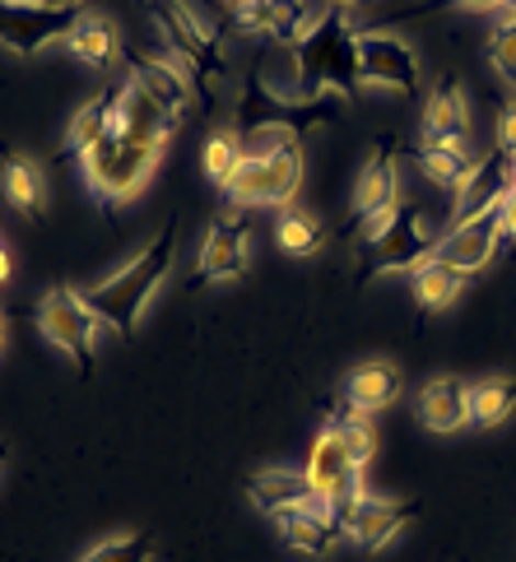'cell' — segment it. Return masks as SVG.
<instances>
[{
  "label": "cell",
  "instance_id": "cell-1",
  "mask_svg": "<svg viewBox=\"0 0 516 562\" xmlns=\"http://www.w3.org/2000/svg\"><path fill=\"white\" fill-rule=\"evenodd\" d=\"M289 52V85L284 98L289 103H322L326 93H335L340 103H349L359 93L363 75H359V33L349 24L345 5H330L326 14H316L312 33Z\"/></svg>",
  "mask_w": 516,
  "mask_h": 562
},
{
  "label": "cell",
  "instance_id": "cell-2",
  "mask_svg": "<svg viewBox=\"0 0 516 562\" xmlns=\"http://www.w3.org/2000/svg\"><path fill=\"white\" fill-rule=\"evenodd\" d=\"M172 256H177V224H164L141 256L126 260V266L116 270V274L98 279L93 289H85V303H89L93 316L103 321V326H112L116 335H135L145 307L154 303V293L168 284Z\"/></svg>",
  "mask_w": 516,
  "mask_h": 562
},
{
  "label": "cell",
  "instance_id": "cell-3",
  "mask_svg": "<svg viewBox=\"0 0 516 562\" xmlns=\"http://www.w3.org/2000/svg\"><path fill=\"white\" fill-rule=\"evenodd\" d=\"M79 168H85L89 191L103 200L108 210H116V205H126V200H135L145 191L149 172L158 168V154L145 149V145H135V139H126L122 131H116V135L103 139V145L79 154Z\"/></svg>",
  "mask_w": 516,
  "mask_h": 562
},
{
  "label": "cell",
  "instance_id": "cell-4",
  "mask_svg": "<svg viewBox=\"0 0 516 562\" xmlns=\"http://www.w3.org/2000/svg\"><path fill=\"white\" fill-rule=\"evenodd\" d=\"M145 5H149V19L158 24V33H164L168 52L191 70V79H201V85L224 79L228 61H224L220 37L195 19V10L187 5V0H145Z\"/></svg>",
  "mask_w": 516,
  "mask_h": 562
},
{
  "label": "cell",
  "instance_id": "cell-5",
  "mask_svg": "<svg viewBox=\"0 0 516 562\" xmlns=\"http://www.w3.org/2000/svg\"><path fill=\"white\" fill-rule=\"evenodd\" d=\"M37 330H43L66 358H75L79 372H93V353H98V335H103V321L93 316V307L85 303L79 289H52L37 303Z\"/></svg>",
  "mask_w": 516,
  "mask_h": 562
},
{
  "label": "cell",
  "instance_id": "cell-6",
  "mask_svg": "<svg viewBox=\"0 0 516 562\" xmlns=\"http://www.w3.org/2000/svg\"><path fill=\"white\" fill-rule=\"evenodd\" d=\"M224 191L237 210H256V205L289 210L293 195L303 191V149H284L270 158H243Z\"/></svg>",
  "mask_w": 516,
  "mask_h": 562
},
{
  "label": "cell",
  "instance_id": "cell-7",
  "mask_svg": "<svg viewBox=\"0 0 516 562\" xmlns=\"http://www.w3.org/2000/svg\"><path fill=\"white\" fill-rule=\"evenodd\" d=\"M438 224L419 210V205H401L395 210V218L372 237V243H363V266L368 274H391V270H419L424 260L438 251Z\"/></svg>",
  "mask_w": 516,
  "mask_h": 562
},
{
  "label": "cell",
  "instance_id": "cell-8",
  "mask_svg": "<svg viewBox=\"0 0 516 562\" xmlns=\"http://www.w3.org/2000/svg\"><path fill=\"white\" fill-rule=\"evenodd\" d=\"M85 14V5H10L0 0V47H10L14 56H37L52 43H66Z\"/></svg>",
  "mask_w": 516,
  "mask_h": 562
},
{
  "label": "cell",
  "instance_id": "cell-9",
  "mask_svg": "<svg viewBox=\"0 0 516 562\" xmlns=\"http://www.w3.org/2000/svg\"><path fill=\"white\" fill-rule=\"evenodd\" d=\"M414 516H419L414 502H395V497H377V493H354L345 507H340L345 539H354V544L368 549V553L386 549Z\"/></svg>",
  "mask_w": 516,
  "mask_h": 562
},
{
  "label": "cell",
  "instance_id": "cell-10",
  "mask_svg": "<svg viewBox=\"0 0 516 562\" xmlns=\"http://www.w3.org/2000/svg\"><path fill=\"white\" fill-rule=\"evenodd\" d=\"M359 75L377 89L419 93V52L395 33H359Z\"/></svg>",
  "mask_w": 516,
  "mask_h": 562
},
{
  "label": "cell",
  "instance_id": "cell-11",
  "mask_svg": "<svg viewBox=\"0 0 516 562\" xmlns=\"http://www.w3.org/2000/svg\"><path fill=\"white\" fill-rule=\"evenodd\" d=\"M247 260H251V233L237 214H224V218H214L210 233H205L191 284L201 289V284H224V279H243Z\"/></svg>",
  "mask_w": 516,
  "mask_h": 562
},
{
  "label": "cell",
  "instance_id": "cell-12",
  "mask_svg": "<svg viewBox=\"0 0 516 562\" xmlns=\"http://www.w3.org/2000/svg\"><path fill=\"white\" fill-rule=\"evenodd\" d=\"M307 484H312V493L322 502H330V507H345L354 493H363V465H354V456L345 451V441L335 437L330 428L312 441Z\"/></svg>",
  "mask_w": 516,
  "mask_h": 562
},
{
  "label": "cell",
  "instance_id": "cell-13",
  "mask_svg": "<svg viewBox=\"0 0 516 562\" xmlns=\"http://www.w3.org/2000/svg\"><path fill=\"white\" fill-rule=\"evenodd\" d=\"M401 210V172H395V154L391 139H377L372 158L359 172V187H354V205H349V224L363 228L368 218Z\"/></svg>",
  "mask_w": 516,
  "mask_h": 562
},
{
  "label": "cell",
  "instance_id": "cell-14",
  "mask_svg": "<svg viewBox=\"0 0 516 562\" xmlns=\"http://www.w3.org/2000/svg\"><path fill=\"white\" fill-rule=\"evenodd\" d=\"M512 164L516 158L503 154V149H493L484 154L480 164H474V172L465 177V187L456 191V210H451V228L456 224H470V218H480V214H493L507 200L512 191Z\"/></svg>",
  "mask_w": 516,
  "mask_h": 562
},
{
  "label": "cell",
  "instance_id": "cell-15",
  "mask_svg": "<svg viewBox=\"0 0 516 562\" xmlns=\"http://www.w3.org/2000/svg\"><path fill=\"white\" fill-rule=\"evenodd\" d=\"M131 79L172 116V122H182V116H187V108H191V70L177 61L172 52L168 56L131 52Z\"/></svg>",
  "mask_w": 516,
  "mask_h": 562
},
{
  "label": "cell",
  "instance_id": "cell-16",
  "mask_svg": "<svg viewBox=\"0 0 516 562\" xmlns=\"http://www.w3.org/2000/svg\"><path fill=\"white\" fill-rule=\"evenodd\" d=\"M498 247H503V224H498V210H493V214L470 218V224H456L442 237V243H438V251H433V256L474 279L493 256H498Z\"/></svg>",
  "mask_w": 516,
  "mask_h": 562
},
{
  "label": "cell",
  "instance_id": "cell-17",
  "mask_svg": "<svg viewBox=\"0 0 516 562\" xmlns=\"http://www.w3.org/2000/svg\"><path fill=\"white\" fill-rule=\"evenodd\" d=\"M280 535H284L289 549L322 558L345 539V520H340V507H330V502H322V497H307L303 507L280 516Z\"/></svg>",
  "mask_w": 516,
  "mask_h": 562
},
{
  "label": "cell",
  "instance_id": "cell-18",
  "mask_svg": "<svg viewBox=\"0 0 516 562\" xmlns=\"http://www.w3.org/2000/svg\"><path fill=\"white\" fill-rule=\"evenodd\" d=\"M116 131H122L126 139H135V145L164 154L172 131H177V122L154 103L141 85H135V79H126V85H122V103H116Z\"/></svg>",
  "mask_w": 516,
  "mask_h": 562
},
{
  "label": "cell",
  "instance_id": "cell-19",
  "mask_svg": "<svg viewBox=\"0 0 516 562\" xmlns=\"http://www.w3.org/2000/svg\"><path fill=\"white\" fill-rule=\"evenodd\" d=\"M414 414H419V424L428 432H461L470 424V386L456 376H433L419 391Z\"/></svg>",
  "mask_w": 516,
  "mask_h": 562
},
{
  "label": "cell",
  "instance_id": "cell-20",
  "mask_svg": "<svg viewBox=\"0 0 516 562\" xmlns=\"http://www.w3.org/2000/svg\"><path fill=\"white\" fill-rule=\"evenodd\" d=\"M424 139L433 145H465L470 139V112H465V93L456 79H442L424 103Z\"/></svg>",
  "mask_w": 516,
  "mask_h": 562
},
{
  "label": "cell",
  "instance_id": "cell-21",
  "mask_svg": "<svg viewBox=\"0 0 516 562\" xmlns=\"http://www.w3.org/2000/svg\"><path fill=\"white\" fill-rule=\"evenodd\" d=\"M247 493H251L256 507H261L266 516H274V520L289 516L293 507H303L307 497H316V493H312V484H307V470H284V465L251 474Z\"/></svg>",
  "mask_w": 516,
  "mask_h": 562
},
{
  "label": "cell",
  "instance_id": "cell-22",
  "mask_svg": "<svg viewBox=\"0 0 516 562\" xmlns=\"http://www.w3.org/2000/svg\"><path fill=\"white\" fill-rule=\"evenodd\" d=\"M122 85H126V79H122ZM122 85H112V89H103L98 98H89V103L70 116L66 149H70L75 158L89 154L93 145H103L108 135H116V103H122Z\"/></svg>",
  "mask_w": 516,
  "mask_h": 562
},
{
  "label": "cell",
  "instance_id": "cell-23",
  "mask_svg": "<svg viewBox=\"0 0 516 562\" xmlns=\"http://www.w3.org/2000/svg\"><path fill=\"white\" fill-rule=\"evenodd\" d=\"M401 395V368L386 363V358H372V363H359L345 376V405L372 414V409H386L391 400Z\"/></svg>",
  "mask_w": 516,
  "mask_h": 562
},
{
  "label": "cell",
  "instance_id": "cell-24",
  "mask_svg": "<svg viewBox=\"0 0 516 562\" xmlns=\"http://www.w3.org/2000/svg\"><path fill=\"white\" fill-rule=\"evenodd\" d=\"M0 187H5L10 205L19 214L37 218V224L47 218V182H43V168H37L33 158H24V154H5V158H0Z\"/></svg>",
  "mask_w": 516,
  "mask_h": 562
},
{
  "label": "cell",
  "instance_id": "cell-25",
  "mask_svg": "<svg viewBox=\"0 0 516 562\" xmlns=\"http://www.w3.org/2000/svg\"><path fill=\"white\" fill-rule=\"evenodd\" d=\"M414 274V297H419V307L424 312H447L456 297H461V289L470 284V274H461L456 266H447V260L438 256H428L419 270H410Z\"/></svg>",
  "mask_w": 516,
  "mask_h": 562
},
{
  "label": "cell",
  "instance_id": "cell-26",
  "mask_svg": "<svg viewBox=\"0 0 516 562\" xmlns=\"http://www.w3.org/2000/svg\"><path fill=\"white\" fill-rule=\"evenodd\" d=\"M66 47H70L85 66H93V70H108V66L116 61V52H122V43H116V29H112V19L93 14V10L75 24V33L66 37Z\"/></svg>",
  "mask_w": 516,
  "mask_h": 562
},
{
  "label": "cell",
  "instance_id": "cell-27",
  "mask_svg": "<svg viewBox=\"0 0 516 562\" xmlns=\"http://www.w3.org/2000/svg\"><path fill=\"white\" fill-rule=\"evenodd\" d=\"M474 164H480V158L470 154V145H433V139L419 145V168H424L428 182H438V187L461 191L465 177L474 172Z\"/></svg>",
  "mask_w": 516,
  "mask_h": 562
},
{
  "label": "cell",
  "instance_id": "cell-28",
  "mask_svg": "<svg viewBox=\"0 0 516 562\" xmlns=\"http://www.w3.org/2000/svg\"><path fill=\"white\" fill-rule=\"evenodd\" d=\"M516 414V381L512 376H484L470 386V424L493 428Z\"/></svg>",
  "mask_w": 516,
  "mask_h": 562
},
{
  "label": "cell",
  "instance_id": "cell-29",
  "mask_svg": "<svg viewBox=\"0 0 516 562\" xmlns=\"http://www.w3.org/2000/svg\"><path fill=\"white\" fill-rule=\"evenodd\" d=\"M274 243H280L289 256H316L326 243V228L303 210H284L280 224H274Z\"/></svg>",
  "mask_w": 516,
  "mask_h": 562
},
{
  "label": "cell",
  "instance_id": "cell-30",
  "mask_svg": "<svg viewBox=\"0 0 516 562\" xmlns=\"http://www.w3.org/2000/svg\"><path fill=\"white\" fill-rule=\"evenodd\" d=\"M316 24V10L307 5V0H274V14H270V33L280 47H298L303 37L312 33Z\"/></svg>",
  "mask_w": 516,
  "mask_h": 562
},
{
  "label": "cell",
  "instance_id": "cell-31",
  "mask_svg": "<svg viewBox=\"0 0 516 562\" xmlns=\"http://www.w3.org/2000/svg\"><path fill=\"white\" fill-rule=\"evenodd\" d=\"M243 139H237L233 131H214L210 139H205V149H201V164H205V177L210 182H220V187H228V177L237 172V164H243Z\"/></svg>",
  "mask_w": 516,
  "mask_h": 562
},
{
  "label": "cell",
  "instance_id": "cell-32",
  "mask_svg": "<svg viewBox=\"0 0 516 562\" xmlns=\"http://www.w3.org/2000/svg\"><path fill=\"white\" fill-rule=\"evenodd\" d=\"M326 428L345 441V451L354 456V465H368V460L377 456V432H372V424H368L359 409H349V405H345V414H340V418H330Z\"/></svg>",
  "mask_w": 516,
  "mask_h": 562
},
{
  "label": "cell",
  "instance_id": "cell-33",
  "mask_svg": "<svg viewBox=\"0 0 516 562\" xmlns=\"http://www.w3.org/2000/svg\"><path fill=\"white\" fill-rule=\"evenodd\" d=\"M79 562H154V539L149 535H112L93 544Z\"/></svg>",
  "mask_w": 516,
  "mask_h": 562
},
{
  "label": "cell",
  "instance_id": "cell-34",
  "mask_svg": "<svg viewBox=\"0 0 516 562\" xmlns=\"http://www.w3.org/2000/svg\"><path fill=\"white\" fill-rule=\"evenodd\" d=\"M489 61L498 70L507 85H516V24L507 29H493V43H489Z\"/></svg>",
  "mask_w": 516,
  "mask_h": 562
},
{
  "label": "cell",
  "instance_id": "cell-35",
  "mask_svg": "<svg viewBox=\"0 0 516 562\" xmlns=\"http://www.w3.org/2000/svg\"><path fill=\"white\" fill-rule=\"evenodd\" d=\"M233 19L243 33H270V14H274V0H228Z\"/></svg>",
  "mask_w": 516,
  "mask_h": 562
},
{
  "label": "cell",
  "instance_id": "cell-36",
  "mask_svg": "<svg viewBox=\"0 0 516 562\" xmlns=\"http://www.w3.org/2000/svg\"><path fill=\"white\" fill-rule=\"evenodd\" d=\"M498 149L516 158V98H507L498 112Z\"/></svg>",
  "mask_w": 516,
  "mask_h": 562
},
{
  "label": "cell",
  "instance_id": "cell-37",
  "mask_svg": "<svg viewBox=\"0 0 516 562\" xmlns=\"http://www.w3.org/2000/svg\"><path fill=\"white\" fill-rule=\"evenodd\" d=\"M498 224H503V243H516V191H507V200L498 205Z\"/></svg>",
  "mask_w": 516,
  "mask_h": 562
},
{
  "label": "cell",
  "instance_id": "cell-38",
  "mask_svg": "<svg viewBox=\"0 0 516 562\" xmlns=\"http://www.w3.org/2000/svg\"><path fill=\"white\" fill-rule=\"evenodd\" d=\"M461 5H465V10H503L507 0H461Z\"/></svg>",
  "mask_w": 516,
  "mask_h": 562
},
{
  "label": "cell",
  "instance_id": "cell-39",
  "mask_svg": "<svg viewBox=\"0 0 516 562\" xmlns=\"http://www.w3.org/2000/svg\"><path fill=\"white\" fill-rule=\"evenodd\" d=\"M330 5H345V10H354V5H363V0H330Z\"/></svg>",
  "mask_w": 516,
  "mask_h": 562
},
{
  "label": "cell",
  "instance_id": "cell-40",
  "mask_svg": "<svg viewBox=\"0 0 516 562\" xmlns=\"http://www.w3.org/2000/svg\"><path fill=\"white\" fill-rule=\"evenodd\" d=\"M43 5H79V0H43Z\"/></svg>",
  "mask_w": 516,
  "mask_h": 562
},
{
  "label": "cell",
  "instance_id": "cell-41",
  "mask_svg": "<svg viewBox=\"0 0 516 562\" xmlns=\"http://www.w3.org/2000/svg\"><path fill=\"white\" fill-rule=\"evenodd\" d=\"M5 456H10V447H5V441H0V470H5Z\"/></svg>",
  "mask_w": 516,
  "mask_h": 562
},
{
  "label": "cell",
  "instance_id": "cell-42",
  "mask_svg": "<svg viewBox=\"0 0 516 562\" xmlns=\"http://www.w3.org/2000/svg\"><path fill=\"white\" fill-rule=\"evenodd\" d=\"M10 5H43V0H10Z\"/></svg>",
  "mask_w": 516,
  "mask_h": 562
},
{
  "label": "cell",
  "instance_id": "cell-43",
  "mask_svg": "<svg viewBox=\"0 0 516 562\" xmlns=\"http://www.w3.org/2000/svg\"><path fill=\"white\" fill-rule=\"evenodd\" d=\"M0 345H5V316H0Z\"/></svg>",
  "mask_w": 516,
  "mask_h": 562
},
{
  "label": "cell",
  "instance_id": "cell-44",
  "mask_svg": "<svg viewBox=\"0 0 516 562\" xmlns=\"http://www.w3.org/2000/svg\"><path fill=\"white\" fill-rule=\"evenodd\" d=\"M512 191H516V164H512Z\"/></svg>",
  "mask_w": 516,
  "mask_h": 562
},
{
  "label": "cell",
  "instance_id": "cell-45",
  "mask_svg": "<svg viewBox=\"0 0 516 562\" xmlns=\"http://www.w3.org/2000/svg\"><path fill=\"white\" fill-rule=\"evenodd\" d=\"M79 5H85V0H79Z\"/></svg>",
  "mask_w": 516,
  "mask_h": 562
}]
</instances>
